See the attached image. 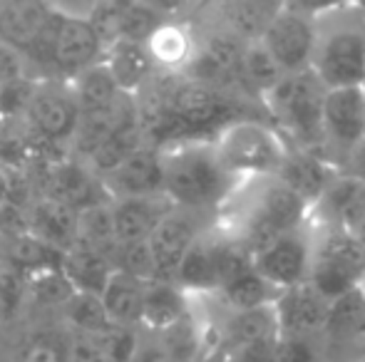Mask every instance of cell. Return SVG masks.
<instances>
[{
    "mask_svg": "<svg viewBox=\"0 0 365 362\" xmlns=\"http://www.w3.org/2000/svg\"><path fill=\"white\" fill-rule=\"evenodd\" d=\"M363 87H365V82H363Z\"/></svg>",
    "mask_w": 365,
    "mask_h": 362,
    "instance_id": "cell-49",
    "label": "cell"
},
{
    "mask_svg": "<svg viewBox=\"0 0 365 362\" xmlns=\"http://www.w3.org/2000/svg\"><path fill=\"white\" fill-rule=\"evenodd\" d=\"M65 362H112L95 335L77 333L63 353Z\"/></svg>",
    "mask_w": 365,
    "mask_h": 362,
    "instance_id": "cell-38",
    "label": "cell"
},
{
    "mask_svg": "<svg viewBox=\"0 0 365 362\" xmlns=\"http://www.w3.org/2000/svg\"><path fill=\"white\" fill-rule=\"evenodd\" d=\"M221 248L224 233L214 223L189 248L174 283L182 285L189 295H214L221 285Z\"/></svg>",
    "mask_w": 365,
    "mask_h": 362,
    "instance_id": "cell-17",
    "label": "cell"
},
{
    "mask_svg": "<svg viewBox=\"0 0 365 362\" xmlns=\"http://www.w3.org/2000/svg\"><path fill=\"white\" fill-rule=\"evenodd\" d=\"M23 362H65V358H63V353H60L58 348H53V345L35 343V345H30V348H28Z\"/></svg>",
    "mask_w": 365,
    "mask_h": 362,
    "instance_id": "cell-42",
    "label": "cell"
},
{
    "mask_svg": "<svg viewBox=\"0 0 365 362\" xmlns=\"http://www.w3.org/2000/svg\"><path fill=\"white\" fill-rule=\"evenodd\" d=\"M363 288H365V285H363Z\"/></svg>",
    "mask_w": 365,
    "mask_h": 362,
    "instance_id": "cell-50",
    "label": "cell"
},
{
    "mask_svg": "<svg viewBox=\"0 0 365 362\" xmlns=\"http://www.w3.org/2000/svg\"><path fill=\"white\" fill-rule=\"evenodd\" d=\"M279 318V333L284 338L321 340L331 313V300L318 293L311 280L281 290L274 303Z\"/></svg>",
    "mask_w": 365,
    "mask_h": 362,
    "instance_id": "cell-15",
    "label": "cell"
},
{
    "mask_svg": "<svg viewBox=\"0 0 365 362\" xmlns=\"http://www.w3.org/2000/svg\"><path fill=\"white\" fill-rule=\"evenodd\" d=\"M77 241L100 248L107 256L117 253L120 241H117L115 228V201L80 208V233H77Z\"/></svg>",
    "mask_w": 365,
    "mask_h": 362,
    "instance_id": "cell-33",
    "label": "cell"
},
{
    "mask_svg": "<svg viewBox=\"0 0 365 362\" xmlns=\"http://www.w3.org/2000/svg\"><path fill=\"white\" fill-rule=\"evenodd\" d=\"M65 310V318L75 325L77 333H85V335H102L112 328V320L107 315V308L102 303V295L95 293H80L75 290L73 298L63 305Z\"/></svg>",
    "mask_w": 365,
    "mask_h": 362,
    "instance_id": "cell-34",
    "label": "cell"
},
{
    "mask_svg": "<svg viewBox=\"0 0 365 362\" xmlns=\"http://www.w3.org/2000/svg\"><path fill=\"white\" fill-rule=\"evenodd\" d=\"M73 90L75 97L80 102L82 117L90 115H112L117 107L125 100V92L120 90V85L115 82L110 68L105 65V60L92 68H87L85 73H80L73 78Z\"/></svg>",
    "mask_w": 365,
    "mask_h": 362,
    "instance_id": "cell-29",
    "label": "cell"
},
{
    "mask_svg": "<svg viewBox=\"0 0 365 362\" xmlns=\"http://www.w3.org/2000/svg\"><path fill=\"white\" fill-rule=\"evenodd\" d=\"M311 221L321 223V226L356 231L365 221V181L341 171L328 183L323 196L313 203Z\"/></svg>",
    "mask_w": 365,
    "mask_h": 362,
    "instance_id": "cell-16",
    "label": "cell"
},
{
    "mask_svg": "<svg viewBox=\"0 0 365 362\" xmlns=\"http://www.w3.org/2000/svg\"><path fill=\"white\" fill-rule=\"evenodd\" d=\"M204 216H207L204 211L174 206L154 228V233L149 236V248L154 256V280H177L184 256L194 246V241L207 231V226L202 223Z\"/></svg>",
    "mask_w": 365,
    "mask_h": 362,
    "instance_id": "cell-12",
    "label": "cell"
},
{
    "mask_svg": "<svg viewBox=\"0 0 365 362\" xmlns=\"http://www.w3.org/2000/svg\"><path fill=\"white\" fill-rule=\"evenodd\" d=\"M192 295L174 280H149L145 290V310H142V325L154 333H167L174 325L192 315L189 305Z\"/></svg>",
    "mask_w": 365,
    "mask_h": 362,
    "instance_id": "cell-26",
    "label": "cell"
},
{
    "mask_svg": "<svg viewBox=\"0 0 365 362\" xmlns=\"http://www.w3.org/2000/svg\"><path fill=\"white\" fill-rule=\"evenodd\" d=\"M115 258H117L115 266L120 271L132 273L142 280H154V256H152V248H149V241L120 246Z\"/></svg>",
    "mask_w": 365,
    "mask_h": 362,
    "instance_id": "cell-37",
    "label": "cell"
},
{
    "mask_svg": "<svg viewBox=\"0 0 365 362\" xmlns=\"http://www.w3.org/2000/svg\"><path fill=\"white\" fill-rule=\"evenodd\" d=\"M321 340L323 350H336V353L365 348V288L331 300V313Z\"/></svg>",
    "mask_w": 365,
    "mask_h": 362,
    "instance_id": "cell-20",
    "label": "cell"
},
{
    "mask_svg": "<svg viewBox=\"0 0 365 362\" xmlns=\"http://www.w3.org/2000/svg\"><path fill=\"white\" fill-rule=\"evenodd\" d=\"M199 48V38L194 30L184 23L164 20L157 25L152 35L147 38V50L152 55L157 70L164 73H187L194 55Z\"/></svg>",
    "mask_w": 365,
    "mask_h": 362,
    "instance_id": "cell-25",
    "label": "cell"
},
{
    "mask_svg": "<svg viewBox=\"0 0 365 362\" xmlns=\"http://www.w3.org/2000/svg\"><path fill=\"white\" fill-rule=\"evenodd\" d=\"M132 362H172L167 348L162 343H149V345H140L135 353Z\"/></svg>",
    "mask_w": 365,
    "mask_h": 362,
    "instance_id": "cell-43",
    "label": "cell"
},
{
    "mask_svg": "<svg viewBox=\"0 0 365 362\" xmlns=\"http://www.w3.org/2000/svg\"><path fill=\"white\" fill-rule=\"evenodd\" d=\"M356 5H358V8L363 10V13H365V0H356Z\"/></svg>",
    "mask_w": 365,
    "mask_h": 362,
    "instance_id": "cell-48",
    "label": "cell"
},
{
    "mask_svg": "<svg viewBox=\"0 0 365 362\" xmlns=\"http://www.w3.org/2000/svg\"><path fill=\"white\" fill-rule=\"evenodd\" d=\"M311 258L313 223L308 218L303 226L293 228V231L266 243L264 248H259L254 253V266L271 285L286 290L298 283H306L311 275Z\"/></svg>",
    "mask_w": 365,
    "mask_h": 362,
    "instance_id": "cell-10",
    "label": "cell"
},
{
    "mask_svg": "<svg viewBox=\"0 0 365 362\" xmlns=\"http://www.w3.org/2000/svg\"><path fill=\"white\" fill-rule=\"evenodd\" d=\"M316 18L284 10L279 18L271 23L261 43L266 45L284 75L301 73V70H311L313 55H316Z\"/></svg>",
    "mask_w": 365,
    "mask_h": 362,
    "instance_id": "cell-14",
    "label": "cell"
},
{
    "mask_svg": "<svg viewBox=\"0 0 365 362\" xmlns=\"http://www.w3.org/2000/svg\"><path fill=\"white\" fill-rule=\"evenodd\" d=\"M174 201L167 193H152V196H127L115 198V228L120 246L127 243L149 241L154 228L164 221Z\"/></svg>",
    "mask_w": 365,
    "mask_h": 362,
    "instance_id": "cell-19",
    "label": "cell"
},
{
    "mask_svg": "<svg viewBox=\"0 0 365 362\" xmlns=\"http://www.w3.org/2000/svg\"><path fill=\"white\" fill-rule=\"evenodd\" d=\"M346 174H353L356 179L365 181V137L363 142L356 147V151H353V156L348 159V166H346Z\"/></svg>",
    "mask_w": 365,
    "mask_h": 362,
    "instance_id": "cell-45",
    "label": "cell"
},
{
    "mask_svg": "<svg viewBox=\"0 0 365 362\" xmlns=\"http://www.w3.org/2000/svg\"><path fill=\"white\" fill-rule=\"evenodd\" d=\"M224 166L236 179L279 174L289 142L269 119H239L214 139Z\"/></svg>",
    "mask_w": 365,
    "mask_h": 362,
    "instance_id": "cell-6",
    "label": "cell"
},
{
    "mask_svg": "<svg viewBox=\"0 0 365 362\" xmlns=\"http://www.w3.org/2000/svg\"><path fill=\"white\" fill-rule=\"evenodd\" d=\"M281 78H284V70L279 68L274 55L266 50V45L261 43V40L246 45L244 58H241V68H239L241 95H246L249 100L264 105L266 95L279 85Z\"/></svg>",
    "mask_w": 365,
    "mask_h": 362,
    "instance_id": "cell-32",
    "label": "cell"
},
{
    "mask_svg": "<svg viewBox=\"0 0 365 362\" xmlns=\"http://www.w3.org/2000/svg\"><path fill=\"white\" fill-rule=\"evenodd\" d=\"M30 129L45 142H60L73 139L80 129V102L75 97L73 82H35L33 95H30L28 110H25Z\"/></svg>",
    "mask_w": 365,
    "mask_h": 362,
    "instance_id": "cell-9",
    "label": "cell"
},
{
    "mask_svg": "<svg viewBox=\"0 0 365 362\" xmlns=\"http://www.w3.org/2000/svg\"><path fill=\"white\" fill-rule=\"evenodd\" d=\"M217 226L226 236L236 238L254 256L259 248L303 226L311 218V203L279 176H254L234 188L221 206Z\"/></svg>",
    "mask_w": 365,
    "mask_h": 362,
    "instance_id": "cell-1",
    "label": "cell"
},
{
    "mask_svg": "<svg viewBox=\"0 0 365 362\" xmlns=\"http://www.w3.org/2000/svg\"><path fill=\"white\" fill-rule=\"evenodd\" d=\"M60 13L75 15V18H97L107 0H50Z\"/></svg>",
    "mask_w": 365,
    "mask_h": 362,
    "instance_id": "cell-41",
    "label": "cell"
},
{
    "mask_svg": "<svg viewBox=\"0 0 365 362\" xmlns=\"http://www.w3.org/2000/svg\"><path fill=\"white\" fill-rule=\"evenodd\" d=\"M142 5H147L149 10H154L162 18H169V15H177L187 8L192 0H140Z\"/></svg>",
    "mask_w": 365,
    "mask_h": 362,
    "instance_id": "cell-44",
    "label": "cell"
},
{
    "mask_svg": "<svg viewBox=\"0 0 365 362\" xmlns=\"http://www.w3.org/2000/svg\"><path fill=\"white\" fill-rule=\"evenodd\" d=\"M28 283H30V290H33V298L45 305H60V308H63L75 293L73 283H70L68 275L63 273V266L30 273Z\"/></svg>",
    "mask_w": 365,
    "mask_h": 362,
    "instance_id": "cell-36",
    "label": "cell"
},
{
    "mask_svg": "<svg viewBox=\"0 0 365 362\" xmlns=\"http://www.w3.org/2000/svg\"><path fill=\"white\" fill-rule=\"evenodd\" d=\"M149 280H142L132 273H125L117 268L112 273L110 283L102 290V303L107 308V315L115 325L135 328L142 325V310H145V290Z\"/></svg>",
    "mask_w": 365,
    "mask_h": 362,
    "instance_id": "cell-30",
    "label": "cell"
},
{
    "mask_svg": "<svg viewBox=\"0 0 365 362\" xmlns=\"http://www.w3.org/2000/svg\"><path fill=\"white\" fill-rule=\"evenodd\" d=\"M60 13L50 0H0V40L25 55L50 65Z\"/></svg>",
    "mask_w": 365,
    "mask_h": 362,
    "instance_id": "cell-7",
    "label": "cell"
},
{
    "mask_svg": "<svg viewBox=\"0 0 365 362\" xmlns=\"http://www.w3.org/2000/svg\"><path fill=\"white\" fill-rule=\"evenodd\" d=\"M308 280L328 300L363 288L365 246L358 233L348 228L313 223V258Z\"/></svg>",
    "mask_w": 365,
    "mask_h": 362,
    "instance_id": "cell-5",
    "label": "cell"
},
{
    "mask_svg": "<svg viewBox=\"0 0 365 362\" xmlns=\"http://www.w3.org/2000/svg\"><path fill=\"white\" fill-rule=\"evenodd\" d=\"M30 233H35L38 238H43L50 246L60 248L65 253L70 246L77 243L80 211L53 196L40 198L30 211Z\"/></svg>",
    "mask_w": 365,
    "mask_h": 362,
    "instance_id": "cell-27",
    "label": "cell"
},
{
    "mask_svg": "<svg viewBox=\"0 0 365 362\" xmlns=\"http://www.w3.org/2000/svg\"><path fill=\"white\" fill-rule=\"evenodd\" d=\"M48 196L70 203L73 208H87L95 203L115 201L102 176L75 161H60L48 174Z\"/></svg>",
    "mask_w": 365,
    "mask_h": 362,
    "instance_id": "cell-22",
    "label": "cell"
},
{
    "mask_svg": "<svg viewBox=\"0 0 365 362\" xmlns=\"http://www.w3.org/2000/svg\"><path fill=\"white\" fill-rule=\"evenodd\" d=\"M281 290L271 285L264 278L256 266L251 263L234 278H229L224 285L214 293V298L224 305L226 310H251V308H264V305H274Z\"/></svg>",
    "mask_w": 365,
    "mask_h": 362,
    "instance_id": "cell-31",
    "label": "cell"
},
{
    "mask_svg": "<svg viewBox=\"0 0 365 362\" xmlns=\"http://www.w3.org/2000/svg\"><path fill=\"white\" fill-rule=\"evenodd\" d=\"M313 73L328 90L365 82V13L356 3L316 18Z\"/></svg>",
    "mask_w": 365,
    "mask_h": 362,
    "instance_id": "cell-4",
    "label": "cell"
},
{
    "mask_svg": "<svg viewBox=\"0 0 365 362\" xmlns=\"http://www.w3.org/2000/svg\"><path fill=\"white\" fill-rule=\"evenodd\" d=\"M105 50V33L95 18H75V15L63 13L58 30H55L50 65L65 78H77L87 68L102 63Z\"/></svg>",
    "mask_w": 365,
    "mask_h": 362,
    "instance_id": "cell-11",
    "label": "cell"
},
{
    "mask_svg": "<svg viewBox=\"0 0 365 362\" xmlns=\"http://www.w3.org/2000/svg\"><path fill=\"white\" fill-rule=\"evenodd\" d=\"M105 65L110 68L115 82L125 95H140L149 80L157 73L152 55L147 50V43L135 38H125V35H115L107 43L105 50Z\"/></svg>",
    "mask_w": 365,
    "mask_h": 362,
    "instance_id": "cell-21",
    "label": "cell"
},
{
    "mask_svg": "<svg viewBox=\"0 0 365 362\" xmlns=\"http://www.w3.org/2000/svg\"><path fill=\"white\" fill-rule=\"evenodd\" d=\"M353 3L356 0H286V10L308 15V18H321V15L333 13V10L346 8V5Z\"/></svg>",
    "mask_w": 365,
    "mask_h": 362,
    "instance_id": "cell-40",
    "label": "cell"
},
{
    "mask_svg": "<svg viewBox=\"0 0 365 362\" xmlns=\"http://www.w3.org/2000/svg\"><path fill=\"white\" fill-rule=\"evenodd\" d=\"M25 78V55L0 40V85H13Z\"/></svg>",
    "mask_w": 365,
    "mask_h": 362,
    "instance_id": "cell-39",
    "label": "cell"
},
{
    "mask_svg": "<svg viewBox=\"0 0 365 362\" xmlns=\"http://www.w3.org/2000/svg\"><path fill=\"white\" fill-rule=\"evenodd\" d=\"M365 137V87L328 90L323 105V159L346 171Z\"/></svg>",
    "mask_w": 365,
    "mask_h": 362,
    "instance_id": "cell-8",
    "label": "cell"
},
{
    "mask_svg": "<svg viewBox=\"0 0 365 362\" xmlns=\"http://www.w3.org/2000/svg\"><path fill=\"white\" fill-rule=\"evenodd\" d=\"M356 233H358V238H361V241H363V246H365V221L361 223V226L356 228Z\"/></svg>",
    "mask_w": 365,
    "mask_h": 362,
    "instance_id": "cell-47",
    "label": "cell"
},
{
    "mask_svg": "<svg viewBox=\"0 0 365 362\" xmlns=\"http://www.w3.org/2000/svg\"><path fill=\"white\" fill-rule=\"evenodd\" d=\"M65 253L60 248L50 246L48 241L38 238L35 233H23V236L13 238V246H10V258H13L15 266H20L25 273H38L45 268H58L63 266Z\"/></svg>",
    "mask_w": 365,
    "mask_h": 362,
    "instance_id": "cell-35",
    "label": "cell"
},
{
    "mask_svg": "<svg viewBox=\"0 0 365 362\" xmlns=\"http://www.w3.org/2000/svg\"><path fill=\"white\" fill-rule=\"evenodd\" d=\"M328 87L316 73L284 75L274 90L266 95L264 107L269 122L284 134L291 147L323 156V105Z\"/></svg>",
    "mask_w": 365,
    "mask_h": 362,
    "instance_id": "cell-3",
    "label": "cell"
},
{
    "mask_svg": "<svg viewBox=\"0 0 365 362\" xmlns=\"http://www.w3.org/2000/svg\"><path fill=\"white\" fill-rule=\"evenodd\" d=\"M164 193L174 206L219 216L241 179H236L221 161L217 144L207 139L179 142L164 147Z\"/></svg>",
    "mask_w": 365,
    "mask_h": 362,
    "instance_id": "cell-2",
    "label": "cell"
},
{
    "mask_svg": "<svg viewBox=\"0 0 365 362\" xmlns=\"http://www.w3.org/2000/svg\"><path fill=\"white\" fill-rule=\"evenodd\" d=\"M10 196V181H8V174H5L3 164H0V203H5Z\"/></svg>",
    "mask_w": 365,
    "mask_h": 362,
    "instance_id": "cell-46",
    "label": "cell"
},
{
    "mask_svg": "<svg viewBox=\"0 0 365 362\" xmlns=\"http://www.w3.org/2000/svg\"><path fill=\"white\" fill-rule=\"evenodd\" d=\"M279 318L274 305L251 310H226V320L219 330V348L221 353H236L249 345L264 343V340L279 338Z\"/></svg>",
    "mask_w": 365,
    "mask_h": 362,
    "instance_id": "cell-24",
    "label": "cell"
},
{
    "mask_svg": "<svg viewBox=\"0 0 365 362\" xmlns=\"http://www.w3.org/2000/svg\"><path fill=\"white\" fill-rule=\"evenodd\" d=\"M341 174L338 166H333L328 159H323L321 154H313V151L298 149V147L289 144V154H286L284 164L279 169V179L289 183L293 191L303 198V201L313 203L323 196V191L328 188L336 176Z\"/></svg>",
    "mask_w": 365,
    "mask_h": 362,
    "instance_id": "cell-23",
    "label": "cell"
},
{
    "mask_svg": "<svg viewBox=\"0 0 365 362\" xmlns=\"http://www.w3.org/2000/svg\"><path fill=\"white\" fill-rule=\"evenodd\" d=\"M115 271H117L115 258L102 253L100 248L87 246L82 241L70 246L63 256V273L68 275L73 288L80 290V293L102 295V290L110 283Z\"/></svg>",
    "mask_w": 365,
    "mask_h": 362,
    "instance_id": "cell-28",
    "label": "cell"
},
{
    "mask_svg": "<svg viewBox=\"0 0 365 362\" xmlns=\"http://www.w3.org/2000/svg\"><path fill=\"white\" fill-rule=\"evenodd\" d=\"M105 186L115 198L152 196L164 193V161L159 147H140L127 161H122L112 174H107Z\"/></svg>",
    "mask_w": 365,
    "mask_h": 362,
    "instance_id": "cell-18",
    "label": "cell"
},
{
    "mask_svg": "<svg viewBox=\"0 0 365 362\" xmlns=\"http://www.w3.org/2000/svg\"><path fill=\"white\" fill-rule=\"evenodd\" d=\"M286 10V0H204L199 13L207 30H221L241 43H256Z\"/></svg>",
    "mask_w": 365,
    "mask_h": 362,
    "instance_id": "cell-13",
    "label": "cell"
}]
</instances>
